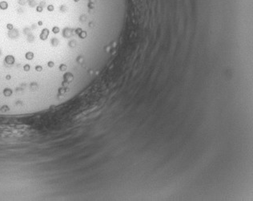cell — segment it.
Instances as JSON below:
<instances>
[{"label": "cell", "instance_id": "obj_1", "mask_svg": "<svg viewBox=\"0 0 253 201\" xmlns=\"http://www.w3.org/2000/svg\"><path fill=\"white\" fill-rule=\"evenodd\" d=\"M46 10H47L48 11H50V12H52V11H55V7L51 4V5H48L47 7H46Z\"/></svg>", "mask_w": 253, "mask_h": 201}]
</instances>
